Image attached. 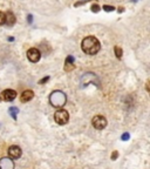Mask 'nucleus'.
Wrapping results in <instances>:
<instances>
[{"label":"nucleus","mask_w":150,"mask_h":169,"mask_svg":"<svg viewBox=\"0 0 150 169\" xmlns=\"http://www.w3.org/2000/svg\"><path fill=\"white\" fill-rule=\"evenodd\" d=\"M81 47H82V51L86 53V54H89V55H94L96 54L100 48H101V45H100V41L95 36H86L82 42H81Z\"/></svg>","instance_id":"obj_1"},{"label":"nucleus","mask_w":150,"mask_h":169,"mask_svg":"<svg viewBox=\"0 0 150 169\" xmlns=\"http://www.w3.org/2000/svg\"><path fill=\"white\" fill-rule=\"evenodd\" d=\"M66 101H67L66 94L61 91H54L51 93V95H49V103L55 108L63 107L66 105Z\"/></svg>","instance_id":"obj_2"},{"label":"nucleus","mask_w":150,"mask_h":169,"mask_svg":"<svg viewBox=\"0 0 150 169\" xmlns=\"http://www.w3.org/2000/svg\"><path fill=\"white\" fill-rule=\"evenodd\" d=\"M54 120L57 125L63 126L69 121V113L65 109H59L54 114Z\"/></svg>","instance_id":"obj_3"},{"label":"nucleus","mask_w":150,"mask_h":169,"mask_svg":"<svg viewBox=\"0 0 150 169\" xmlns=\"http://www.w3.org/2000/svg\"><path fill=\"white\" fill-rule=\"evenodd\" d=\"M92 123H93L94 128L98 129V131H101V129L106 128V126H107L108 122H107V119H106L104 116H102V115H96V116L93 117Z\"/></svg>","instance_id":"obj_4"},{"label":"nucleus","mask_w":150,"mask_h":169,"mask_svg":"<svg viewBox=\"0 0 150 169\" xmlns=\"http://www.w3.org/2000/svg\"><path fill=\"white\" fill-rule=\"evenodd\" d=\"M27 58L31 62H38L41 58V53L38 48H31L27 51Z\"/></svg>","instance_id":"obj_5"},{"label":"nucleus","mask_w":150,"mask_h":169,"mask_svg":"<svg viewBox=\"0 0 150 169\" xmlns=\"http://www.w3.org/2000/svg\"><path fill=\"white\" fill-rule=\"evenodd\" d=\"M22 152H21V148L18 147V146H11L8 149V155H9V158H19L21 156Z\"/></svg>","instance_id":"obj_6"},{"label":"nucleus","mask_w":150,"mask_h":169,"mask_svg":"<svg viewBox=\"0 0 150 169\" xmlns=\"http://www.w3.org/2000/svg\"><path fill=\"white\" fill-rule=\"evenodd\" d=\"M0 169H14V162L9 157L0 158Z\"/></svg>","instance_id":"obj_7"},{"label":"nucleus","mask_w":150,"mask_h":169,"mask_svg":"<svg viewBox=\"0 0 150 169\" xmlns=\"http://www.w3.org/2000/svg\"><path fill=\"white\" fill-rule=\"evenodd\" d=\"M15 97H17V92L13 91V89H5L3 92V99L7 102L13 101Z\"/></svg>","instance_id":"obj_8"},{"label":"nucleus","mask_w":150,"mask_h":169,"mask_svg":"<svg viewBox=\"0 0 150 169\" xmlns=\"http://www.w3.org/2000/svg\"><path fill=\"white\" fill-rule=\"evenodd\" d=\"M17 21V19H15V15L13 14V12L11 11H8L7 13H5V24L7 27H12Z\"/></svg>","instance_id":"obj_9"},{"label":"nucleus","mask_w":150,"mask_h":169,"mask_svg":"<svg viewBox=\"0 0 150 169\" xmlns=\"http://www.w3.org/2000/svg\"><path fill=\"white\" fill-rule=\"evenodd\" d=\"M34 96V92L33 91H25L21 95H20V101L21 102H28L31 101Z\"/></svg>","instance_id":"obj_10"},{"label":"nucleus","mask_w":150,"mask_h":169,"mask_svg":"<svg viewBox=\"0 0 150 169\" xmlns=\"http://www.w3.org/2000/svg\"><path fill=\"white\" fill-rule=\"evenodd\" d=\"M8 113H9V115L12 116L13 120H17L18 113H19V108L18 107H9L8 108Z\"/></svg>","instance_id":"obj_11"},{"label":"nucleus","mask_w":150,"mask_h":169,"mask_svg":"<svg viewBox=\"0 0 150 169\" xmlns=\"http://www.w3.org/2000/svg\"><path fill=\"white\" fill-rule=\"evenodd\" d=\"M114 52H115V55L117 59H121L122 55H123V51H122V48L121 47H118V46H115L114 47Z\"/></svg>","instance_id":"obj_12"},{"label":"nucleus","mask_w":150,"mask_h":169,"mask_svg":"<svg viewBox=\"0 0 150 169\" xmlns=\"http://www.w3.org/2000/svg\"><path fill=\"white\" fill-rule=\"evenodd\" d=\"M74 68H75L74 64H65V71L66 72H71V71H73Z\"/></svg>","instance_id":"obj_13"},{"label":"nucleus","mask_w":150,"mask_h":169,"mask_svg":"<svg viewBox=\"0 0 150 169\" xmlns=\"http://www.w3.org/2000/svg\"><path fill=\"white\" fill-rule=\"evenodd\" d=\"M103 9L106 12H113V11H115V7L110 6V5H103Z\"/></svg>","instance_id":"obj_14"},{"label":"nucleus","mask_w":150,"mask_h":169,"mask_svg":"<svg viewBox=\"0 0 150 169\" xmlns=\"http://www.w3.org/2000/svg\"><path fill=\"white\" fill-rule=\"evenodd\" d=\"M74 61H75V58H74L73 55H68V56L66 58L65 64H74Z\"/></svg>","instance_id":"obj_15"},{"label":"nucleus","mask_w":150,"mask_h":169,"mask_svg":"<svg viewBox=\"0 0 150 169\" xmlns=\"http://www.w3.org/2000/svg\"><path fill=\"white\" fill-rule=\"evenodd\" d=\"M89 1H92V0H80V1H77V3L74 4V6L75 7H79V6H82V5H85V4L89 3Z\"/></svg>","instance_id":"obj_16"},{"label":"nucleus","mask_w":150,"mask_h":169,"mask_svg":"<svg viewBox=\"0 0 150 169\" xmlns=\"http://www.w3.org/2000/svg\"><path fill=\"white\" fill-rule=\"evenodd\" d=\"M129 139H130V134H129V133H123L121 135V140L122 141H128Z\"/></svg>","instance_id":"obj_17"},{"label":"nucleus","mask_w":150,"mask_h":169,"mask_svg":"<svg viewBox=\"0 0 150 169\" xmlns=\"http://www.w3.org/2000/svg\"><path fill=\"white\" fill-rule=\"evenodd\" d=\"M5 24V13L0 11V26Z\"/></svg>","instance_id":"obj_18"},{"label":"nucleus","mask_w":150,"mask_h":169,"mask_svg":"<svg viewBox=\"0 0 150 169\" xmlns=\"http://www.w3.org/2000/svg\"><path fill=\"white\" fill-rule=\"evenodd\" d=\"M100 8H101V7H100L97 4H95V5H93V6H92V12L97 13V12H100Z\"/></svg>","instance_id":"obj_19"},{"label":"nucleus","mask_w":150,"mask_h":169,"mask_svg":"<svg viewBox=\"0 0 150 169\" xmlns=\"http://www.w3.org/2000/svg\"><path fill=\"white\" fill-rule=\"evenodd\" d=\"M49 79H51V78H49V76L47 75V76L42 78V79H41V80H40V81H39V84H40V85H44V84H46V82H48V81H49Z\"/></svg>","instance_id":"obj_20"},{"label":"nucleus","mask_w":150,"mask_h":169,"mask_svg":"<svg viewBox=\"0 0 150 169\" xmlns=\"http://www.w3.org/2000/svg\"><path fill=\"white\" fill-rule=\"evenodd\" d=\"M110 157H112V160H113V161H115V160H117V157H118V152H117V150H114Z\"/></svg>","instance_id":"obj_21"},{"label":"nucleus","mask_w":150,"mask_h":169,"mask_svg":"<svg viewBox=\"0 0 150 169\" xmlns=\"http://www.w3.org/2000/svg\"><path fill=\"white\" fill-rule=\"evenodd\" d=\"M27 23H28L29 25L33 23V15H32V14H28V15H27Z\"/></svg>","instance_id":"obj_22"},{"label":"nucleus","mask_w":150,"mask_h":169,"mask_svg":"<svg viewBox=\"0 0 150 169\" xmlns=\"http://www.w3.org/2000/svg\"><path fill=\"white\" fill-rule=\"evenodd\" d=\"M123 11H124V8H123V7H120V8H118V13H122Z\"/></svg>","instance_id":"obj_23"},{"label":"nucleus","mask_w":150,"mask_h":169,"mask_svg":"<svg viewBox=\"0 0 150 169\" xmlns=\"http://www.w3.org/2000/svg\"><path fill=\"white\" fill-rule=\"evenodd\" d=\"M7 40H8V41H14V38H13V36H8Z\"/></svg>","instance_id":"obj_24"},{"label":"nucleus","mask_w":150,"mask_h":169,"mask_svg":"<svg viewBox=\"0 0 150 169\" xmlns=\"http://www.w3.org/2000/svg\"><path fill=\"white\" fill-rule=\"evenodd\" d=\"M131 1H133V3H136V1H138V0H131Z\"/></svg>","instance_id":"obj_25"}]
</instances>
